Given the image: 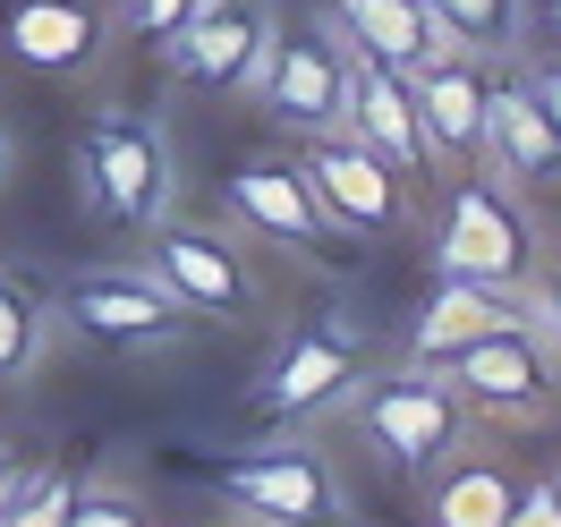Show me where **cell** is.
Masks as SVG:
<instances>
[{
  "label": "cell",
  "instance_id": "6da1fadb",
  "mask_svg": "<svg viewBox=\"0 0 561 527\" xmlns=\"http://www.w3.org/2000/svg\"><path fill=\"white\" fill-rule=\"evenodd\" d=\"M434 375L459 391L468 417H536L561 391V332H553V316H545V289H527L519 316L493 323L485 341L451 350Z\"/></svg>",
  "mask_w": 561,
  "mask_h": 527
},
{
  "label": "cell",
  "instance_id": "7a4b0ae2",
  "mask_svg": "<svg viewBox=\"0 0 561 527\" xmlns=\"http://www.w3.org/2000/svg\"><path fill=\"white\" fill-rule=\"evenodd\" d=\"M434 264L468 273V282H493V289L545 282V239H536V221L519 213L502 171L451 179V205H443V230H434Z\"/></svg>",
  "mask_w": 561,
  "mask_h": 527
},
{
  "label": "cell",
  "instance_id": "3957f363",
  "mask_svg": "<svg viewBox=\"0 0 561 527\" xmlns=\"http://www.w3.org/2000/svg\"><path fill=\"white\" fill-rule=\"evenodd\" d=\"M85 187H94V205L119 221V230H162L179 205V162H171V137H162V119H85Z\"/></svg>",
  "mask_w": 561,
  "mask_h": 527
},
{
  "label": "cell",
  "instance_id": "277c9868",
  "mask_svg": "<svg viewBox=\"0 0 561 527\" xmlns=\"http://www.w3.org/2000/svg\"><path fill=\"white\" fill-rule=\"evenodd\" d=\"M357 434L391 459V468H409V477H434L443 459L468 443V409H459V391L434 375V366H409V375H383V383H366L350 400Z\"/></svg>",
  "mask_w": 561,
  "mask_h": 527
},
{
  "label": "cell",
  "instance_id": "5b68a950",
  "mask_svg": "<svg viewBox=\"0 0 561 527\" xmlns=\"http://www.w3.org/2000/svg\"><path fill=\"white\" fill-rule=\"evenodd\" d=\"M298 171L316 179V196H323V213L341 221V239H391V230H409V179L391 171L366 137L316 128L307 153H298Z\"/></svg>",
  "mask_w": 561,
  "mask_h": 527
},
{
  "label": "cell",
  "instance_id": "8992f818",
  "mask_svg": "<svg viewBox=\"0 0 561 527\" xmlns=\"http://www.w3.org/2000/svg\"><path fill=\"white\" fill-rule=\"evenodd\" d=\"M213 485L264 527H332L341 519V477H332V459L307 451V443H273V451L221 459Z\"/></svg>",
  "mask_w": 561,
  "mask_h": 527
},
{
  "label": "cell",
  "instance_id": "52a82bcc",
  "mask_svg": "<svg viewBox=\"0 0 561 527\" xmlns=\"http://www.w3.org/2000/svg\"><path fill=\"white\" fill-rule=\"evenodd\" d=\"M145 239H153V282L171 289L187 316L247 323L255 307H264V282H255V264H247V255L221 239V230H196V221H162V230H145Z\"/></svg>",
  "mask_w": 561,
  "mask_h": 527
},
{
  "label": "cell",
  "instance_id": "ba28073f",
  "mask_svg": "<svg viewBox=\"0 0 561 527\" xmlns=\"http://www.w3.org/2000/svg\"><path fill=\"white\" fill-rule=\"evenodd\" d=\"M51 316L77 323V332L103 341V350H171L179 332H187V307H179L153 273H77V282L51 298Z\"/></svg>",
  "mask_w": 561,
  "mask_h": 527
},
{
  "label": "cell",
  "instance_id": "9c48e42d",
  "mask_svg": "<svg viewBox=\"0 0 561 527\" xmlns=\"http://www.w3.org/2000/svg\"><path fill=\"white\" fill-rule=\"evenodd\" d=\"M264 51H273V9L264 0H205L162 43V60L187 85H213V94H255L264 85Z\"/></svg>",
  "mask_w": 561,
  "mask_h": 527
},
{
  "label": "cell",
  "instance_id": "30bf717a",
  "mask_svg": "<svg viewBox=\"0 0 561 527\" xmlns=\"http://www.w3.org/2000/svg\"><path fill=\"white\" fill-rule=\"evenodd\" d=\"M230 213L239 230H255L264 247H298V255H341V221L323 213L316 179L298 171V153H255L230 179Z\"/></svg>",
  "mask_w": 561,
  "mask_h": 527
},
{
  "label": "cell",
  "instance_id": "8fae6325",
  "mask_svg": "<svg viewBox=\"0 0 561 527\" xmlns=\"http://www.w3.org/2000/svg\"><path fill=\"white\" fill-rule=\"evenodd\" d=\"M255 103L273 111L280 128H298V137H316V128H341V111H350V69H341V35L332 26H298V35L264 51V85H255Z\"/></svg>",
  "mask_w": 561,
  "mask_h": 527
},
{
  "label": "cell",
  "instance_id": "7c38bea8",
  "mask_svg": "<svg viewBox=\"0 0 561 527\" xmlns=\"http://www.w3.org/2000/svg\"><path fill=\"white\" fill-rule=\"evenodd\" d=\"M350 383H357V332L332 323V316H316V323H298L289 350L264 366L255 409L289 425V417H316V409H332V400H350Z\"/></svg>",
  "mask_w": 561,
  "mask_h": 527
},
{
  "label": "cell",
  "instance_id": "4fadbf2b",
  "mask_svg": "<svg viewBox=\"0 0 561 527\" xmlns=\"http://www.w3.org/2000/svg\"><path fill=\"white\" fill-rule=\"evenodd\" d=\"M341 69H350V111H341L350 137H366L391 171H425V162H434V137H425V119H417L409 69L366 60V51H350V43H341Z\"/></svg>",
  "mask_w": 561,
  "mask_h": 527
},
{
  "label": "cell",
  "instance_id": "5bb4252c",
  "mask_svg": "<svg viewBox=\"0 0 561 527\" xmlns=\"http://www.w3.org/2000/svg\"><path fill=\"white\" fill-rule=\"evenodd\" d=\"M409 94H417V119L434 137V162H477L485 153V69L468 51H425L409 69Z\"/></svg>",
  "mask_w": 561,
  "mask_h": 527
},
{
  "label": "cell",
  "instance_id": "9a60e30c",
  "mask_svg": "<svg viewBox=\"0 0 561 527\" xmlns=\"http://www.w3.org/2000/svg\"><path fill=\"white\" fill-rule=\"evenodd\" d=\"M477 162L502 171L511 187H553L561 179V137H553V119H545L527 77H493L485 85V153Z\"/></svg>",
  "mask_w": 561,
  "mask_h": 527
},
{
  "label": "cell",
  "instance_id": "2e32d148",
  "mask_svg": "<svg viewBox=\"0 0 561 527\" xmlns=\"http://www.w3.org/2000/svg\"><path fill=\"white\" fill-rule=\"evenodd\" d=\"M527 307V289H493V282H468V273H443L434 298L417 307V332H409V366H443L451 350L485 341L493 323H511Z\"/></svg>",
  "mask_w": 561,
  "mask_h": 527
},
{
  "label": "cell",
  "instance_id": "e0dca14e",
  "mask_svg": "<svg viewBox=\"0 0 561 527\" xmlns=\"http://www.w3.org/2000/svg\"><path fill=\"white\" fill-rule=\"evenodd\" d=\"M323 26L366 60H391V69H417L425 51H443V26L425 0H332Z\"/></svg>",
  "mask_w": 561,
  "mask_h": 527
},
{
  "label": "cell",
  "instance_id": "ac0fdd59",
  "mask_svg": "<svg viewBox=\"0 0 561 527\" xmlns=\"http://www.w3.org/2000/svg\"><path fill=\"white\" fill-rule=\"evenodd\" d=\"M0 43L26 60V69H85L103 51V9L94 0H18Z\"/></svg>",
  "mask_w": 561,
  "mask_h": 527
},
{
  "label": "cell",
  "instance_id": "d6986e66",
  "mask_svg": "<svg viewBox=\"0 0 561 527\" xmlns=\"http://www.w3.org/2000/svg\"><path fill=\"white\" fill-rule=\"evenodd\" d=\"M511 502H519V477L502 459H459V451L434 468V493H425L434 527H502Z\"/></svg>",
  "mask_w": 561,
  "mask_h": 527
},
{
  "label": "cell",
  "instance_id": "ffe728a7",
  "mask_svg": "<svg viewBox=\"0 0 561 527\" xmlns=\"http://www.w3.org/2000/svg\"><path fill=\"white\" fill-rule=\"evenodd\" d=\"M425 9H434L443 43L468 51V60H502V51H519L527 0H425Z\"/></svg>",
  "mask_w": 561,
  "mask_h": 527
},
{
  "label": "cell",
  "instance_id": "44dd1931",
  "mask_svg": "<svg viewBox=\"0 0 561 527\" xmlns=\"http://www.w3.org/2000/svg\"><path fill=\"white\" fill-rule=\"evenodd\" d=\"M51 298H43L26 273H0V383H18L26 366L43 357V341H51Z\"/></svg>",
  "mask_w": 561,
  "mask_h": 527
},
{
  "label": "cell",
  "instance_id": "7402d4cb",
  "mask_svg": "<svg viewBox=\"0 0 561 527\" xmlns=\"http://www.w3.org/2000/svg\"><path fill=\"white\" fill-rule=\"evenodd\" d=\"M69 502H77L69 468H35V477L18 485V502L0 511V527H69Z\"/></svg>",
  "mask_w": 561,
  "mask_h": 527
},
{
  "label": "cell",
  "instance_id": "603a6c76",
  "mask_svg": "<svg viewBox=\"0 0 561 527\" xmlns=\"http://www.w3.org/2000/svg\"><path fill=\"white\" fill-rule=\"evenodd\" d=\"M69 527H153V511H145L128 485H111V477H94V485H77L69 502Z\"/></svg>",
  "mask_w": 561,
  "mask_h": 527
},
{
  "label": "cell",
  "instance_id": "cb8c5ba5",
  "mask_svg": "<svg viewBox=\"0 0 561 527\" xmlns=\"http://www.w3.org/2000/svg\"><path fill=\"white\" fill-rule=\"evenodd\" d=\"M196 9H205V0H119V26H128L137 43H171Z\"/></svg>",
  "mask_w": 561,
  "mask_h": 527
},
{
  "label": "cell",
  "instance_id": "d4e9b609",
  "mask_svg": "<svg viewBox=\"0 0 561 527\" xmlns=\"http://www.w3.org/2000/svg\"><path fill=\"white\" fill-rule=\"evenodd\" d=\"M502 527H561V485L553 477H545V485H519V502H511Z\"/></svg>",
  "mask_w": 561,
  "mask_h": 527
},
{
  "label": "cell",
  "instance_id": "484cf974",
  "mask_svg": "<svg viewBox=\"0 0 561 527\" xmlns=\"http://www.w3.org/2000/svg\"><path fill=\"white\" fill-rule=\"evenodd\" d=\"M26 477H35V459L18 451V443H0V511L18 502V485H26Z\"/></svg>",
  "mask_w": 561,
  "mask_h": 527
},
{
  "label": "cell",
  "instance_id": "4316f807",
  "mask_svg": "<svg viewBox=\"0 0 561 527\" xmlns=\"http://www.w3.org/2000/svg\"><path fill=\"white\" fill-rule=\"evenodd\" d=\"M527 85H536V103H545V119H553V137H561V51H553L536 77H527Z\"/></svg>",
  "mask_w": 561,
  "mask_h": 527
},
{
  "label": "cell",
  "instance_id": "83f0119b",
  "mask_svg": "<svg viewBox=\"0 0 561 527\" xmlns=\"http://www.w3.org/2000/svg\"><path fill=\"white\" fill-rule=\"evenodd\" d=\"M536 289H545V316H553V332H561V273H553V282H536Z\"/></svg>",
  "mask_w": 561,
  "mask_h": 527
},
{
  "label": "cell",
  "instance_id": "f1b7e54d",
  "mask_svg": "<svg viewBox=\"0 0 561 527\" xmlns=\"http://www.w3.org/2000/svg\"><path fill=\"white\" fill-rule=\"evenodd\" d=\"M545 26H553V43H561V0H553V9H545Z\"/></svg>",
  "mask_w": 561,
  "mask_h": 527
},
{
  "label": "cell",
  "instance_id": "f546056e",
  "mask_svg": "<svg viewBox=\"0 0 561 527\" xmlns=\"http://www.w3.org/2000/svg\"><path fill=\"white\" fill-rule=\"evenodd\" d=\"M0 179H9V128H0Z\"/></svg>",
  "mask_w": 561,
  "mask_h": 527
},
{
  "label": "cell",
  "instance_id": "4dcf8cb0",
  "mask_svg": "<svg viewBox=\"0 0 561 527\" xmlns=\"http://www.w3.org/2000/svg\"><path fill=\"white\" fill-rule=\"evenodd\" d=\"M553 485H561V477H553Z\"/></svg>",
  "mask_w": 561,
  "mask_h": 527
}]
</instances>
